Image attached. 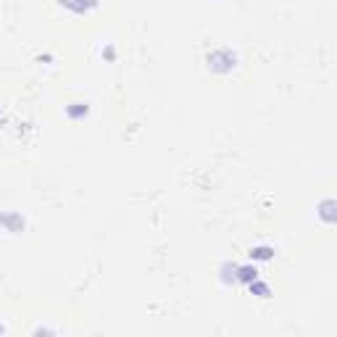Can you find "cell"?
Masks as SVG:
<instances>
[{"mask_svg": "<svg viewBox=\"0 0 337 337\" xmlns=\"http://www.w3.org/2000/svg\"><path fill=\"white\" fill-rule=\"evenodd\" d=\"M208 66L213 68V71L224 74V71H229V68L235 66V56H232V53H229L227 48H221V50H213L211 56H208Z\"/></svg>", "mask_w": 337, "mask_h": 337, "instance_id": "cell-1", "label": "cell"}, {"mask_svg": "<svg viewBox=\"0 0 337 337\" xmlns=\"http://www.w3.org/2000/svg\"><path fill=\"white\" fill-rule=\"evenodd\" d=\"M61 3H64L66 8H71L74 13H87L90 8L98 5V0H61Z\"/></svg>", "mask_w": 337, "mask_h": 337, "instance_id": "cell-2", "label": "cell"}, {"mask_svg": "<svg viewBox=\"0 0 337 337\" xmlns=\"http://www.w3.org/2000/svg\"><path fill=\"white\" fill-rule=\"evenodd\" d=\"M271 248H266V245H261V248H253L250 250V258H256V261H266V258H271Z\"/></svg>", "mask_w": 337, "mask_h": 337, "instance_id": "cell-3", "label": "cell"}, {"mask_svg": "<svg viewBox=\"0 0 337 337\" xmlns=\"http://www.w3.org/2000/svg\"><path fill=\"white\" fill-rule=\"evenodd\" d=\"M250 293H258V298H266V295H269V287L253 279V282H250Z\"/></svg>", "mask_w": 337, "mask_h": 337, "instance_id": "cell-4", "label": "cell"}, {"mask_svg": "<svg viewBox=\"0 0 337 337\" xmlns=\"http://www.w3.org/2000/svg\"><path fill=\"white\" fill-rule=\"evenodd\" d=\"M87 113V105H82V103H74L71 108H68V116L71 119H79V116H84Z\"/></svg>", "mask_w": 337, "mask_h": 337, "instance_id": "cell-5", "label": "cell"}]
</instances>
